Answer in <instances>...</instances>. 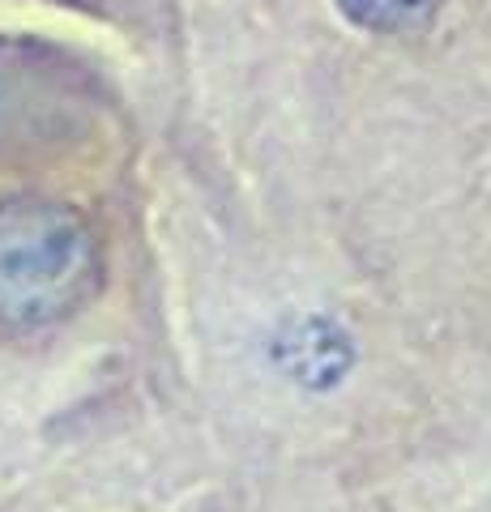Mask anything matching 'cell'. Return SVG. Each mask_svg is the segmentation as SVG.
Segmentation results:
<instances>
[{"label": "cell", "mask_w": 491, "mask_h": 512, "mask_svg": "<svg viewBox=\"0 0 491 512\" xmlns=\"http://www.w3.org/2000/svg\"><path fill=\"white\" fill-rule=\"evenodd\" d=\"M94 235L69 205L0 201V329H47L94 291Z\"/></svg>", "instance_id": "obj_1"}, {"label": "cell", "mask_w": 491, "mask_h": 512, "mask_svg": "<svg viewBox=\"0 0 491 512\" xmlns=\"http://www.w3.org/2000/svg\"><path fill=\"white\" fill-rule=\"evenodd\" d=\"M90 82L52 47L0 39V167L30 163L86 124Z\"/></svg>", "instance_id": "obj_2"}, {"label": "cell", "mask_w": 491, "mask_h": 512, "mask_svg": "<svg viewBox=\"0 0 491 512\" xmlns=\"http://www.w3.org/2000/svg\"><path fill=\"white\" fill-rule=\"evenodd\" d=\"M338 5L351 13L363 26H380V30H402L423 22L427 13L436 9V0H338Z\"/></svg>", "instance_id": "obj_3"}]
</instances>
